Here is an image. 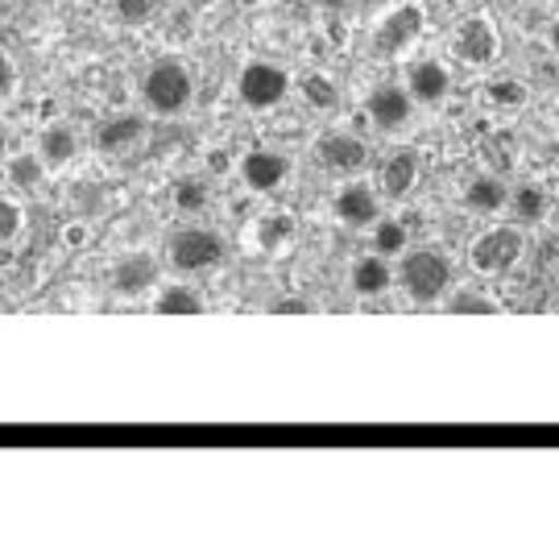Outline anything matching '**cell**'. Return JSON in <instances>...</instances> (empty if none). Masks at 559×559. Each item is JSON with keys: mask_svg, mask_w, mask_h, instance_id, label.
Returning <instances> with one entry per match:
<instances>
[{"mask_svg": "<svg viewBox=\"0 0 559 559\" xmlns=\"http://www.w3.org/2000/svg\"><path fill=\"white\" fill-rule=\"evenodd\" d=\"M191 96H195V80H191V71L179 59L154 62L145 71V80H141V100L158 117H179L182 108L191 104Z\"/></svg>", "mask_w": 559, "mask_h": 559, "instance_id": "obj_1", "label": "cell"}, {"mask_svg": "<svg viewBox=\"0 0 559 559\" xmlns=\"http://www.w3.org/2000/svg\"><path fill=\"white\" fill-rule=\"evenodd\" d=\"M402 286L415 302H436L452 286V261L440 249H411L402 261Z\"/></svg>", "mask_w": 559, "mask_h": 559, "instance_id": "obj_2", "label": "cell"}, {"mask_svg": "<svg viewBox=\"0 0 559 559\" xmlns=\"http://www.w3.org/2000/svg\"><path fill=\"white\" fill-rule=\"evenodd\" d=\"M522 253H526V237H522V228H485V233L468 245V261H473V270H477V274H489V278L510 274V270L522 261Z\"/></svg>", "mask_w": 559, "mask_h": 559, "instance_id": "obj_3", "label": "cell"}, {"mask_svg": "<svg viewBox=\"0 0 559 559\" xmlns=\"http://www.w3.org/2000/svg\"><path fill=\"white\" fill-rule=\"evenodd\" d=\"M237 96L249 112H270L290 96V75L282 71L278 62H249L237 80Z\"/></svg>", "mask_w": 559, "mask_h": 559, "instance_id": "obj_4", "label": "cell"}, {"mask_svg": "<svg viewBox=\"0 0 559 559\" xmlns=\"http://www.w3.org/2000/svg\"><path fill=\"white\" fill-rule=\"evenodd\" d=\"M423 25H427L423 4H394L378 21V29H373V50H378L381 59H399L402 50H411L419 41Z\"/></svg>", "mask_w": 559, "mask_h": 559, "instance_id": "obj_5", "label": "cell"}, {"mask_svg": "<svg viewBox=\"0 0 559 559\" xmlns=\"http://www.w3.org/2000/svg\"><path fill=\"white\" fill-rule=\"evenodd\" d=\"M170 261H175L179 274L216 270L224 261V237L212 228H182L179 237L170 240Z\"/></svg>", "mask_w": 559, "mask_h": 559, "instance_id": "obj_6", "label": "cell"}, {"mask_svg": "<svg viewBox=\"0 0 559 559\" xmlns=\"http://www.w3.org/2000/svg\"><path fill=\"white\" fill-rule=\"evenodd\" d=\"M452 50H456V59L468 62V67H489V62H498V55H501L498 25L489 17H464L456 25Z\"/></svg>", "mask_w": 559, "mask_h": 559, "instance_id": "obj_7", "label": "cell"}, {"mask_svg": "<svg viewBox=\"0 0 559 559\" xmlns=\"http://www.w3.org/2000/svg\"><path fill=\"white\" fill-rule=\"evenodd\" d=\"M365 112H369V120L378 124L381 133H399V129H406L411 112H415V100H411V92L402 83H378L369 92Z\"/></svg>", "mask_w": 559, "mask_h": 559, "instance_id": "obj_8", "label": "cell"}, {"mask_svg": "<svg viewBox=\"0 0 559 559\" xmlns=\"http://www.w3.org/2000/svg\"><path fill=\"white\" fill-rule=\"evenodd\" d=\"M316 158L332 175H360L369 166V145L353 133H328L316 141Z\"/></svg>", "mask_w": 559, "mask_h": 559, "instance_id": "obj_9", "label": "cell"}, {"mask_svg": "<svg viewBox=\"0 0 559 559\" xmlns=\"http://www.w3.org/2000/svg\"><path fill=\"white\" fill-rule=\"evenodd\" d=\"M290 175V158L278 154V150H249L245 158H240V179L249 191H278L282 182Z\"/></svg>", "mask_w": 559, "mask_h": 559, "instance_id": "obj_10", "label": "cell"}, {"mask_svg": "<svg viewBox=\"0 0 559 559\" xmlns=\"http://www.w3.org/2000/svg\"><path fill=\"white\" fill-rule=\"evenodd\" d=\"M448 87H452V75H448V67H443L440 59L411 62V71H406V92H411L415 104H440L443 96H448Z\"/></svg>", "mask_w": 559, "mask_h": 559, "instance_id": "obj_11", "label": "cell"}, {"mask_svg": "<svg viewBox=\"0 0 559 559\" xmlns=\"http://www.w3.org/2000/svg\"><path fill=\"white\" fill-rule=\"evenodd\" d=\"M381 216L378 207V195H373V187H365V182H344L336 191V221L348 224V228H369V224Z\"/></svg>", "mask_w": 559, "mask_h": 559, "instance_id": "obj_12", "label": "cell"}, {"mask_svg": "<svg viewBox=\"0 0 559 559\" xmlns=\"http://www.w3.org/2000/svg\"><path fill=\"white\" fill-rule=\"evenodd\" d=\"M415 182H419V154L415 150H394L390 158L381 162V175H378L381 195L406 200L415 191Z\"/></svg>", "mask_w": 559, "mask_h": 559, "instance_id": "obj_13", "label": "cell"}, {"mask_svg": "<svg viewBox=\"0 0 559 559\" xmlns=\"http://www.w3.org/2000/svg\"><path fill=\"white\" fill-rule=\"evenodd\" d=\"M158 282V261L150 258V253H124V258L112 265V286H117V295H145L150 286Z\"/></svg>", "mask_w": 559, "mask_h": 559, "instance_id": "obj_14", "label": "cell"}, {"mask_svg": "<svg viewBox=\"0 0 559 559\" xmlns=\"http://www.w3.org/2000/svg\"><path fill=\"white\" fill-rule=\"evenodd\" d=\"M141 133H145V120L138 112H120V117H108L96 129V145H100L104 154H120V150L138 145Z\"/></svg>", "mask_w": 559, "mask_h": 559, "instance_id": "obj_15", "label": "cell"}, {"mask_svg": "<svg viewBox=\"0 0 559 559\" xmlns=\"http://www.w3.org/2000/svg\"><path fill=\"white\" fill-rule=\"evenodd\" d=\"M510 200V187L493 175H477V179L464 187V207L477 212V216H498L501 207Z\"/></svg>", "mask_w": 559, "mask_h": 559, "instance_id": "obj_16", "label": "cell"}, {"mask_svg": "<svg viewBox=\"0 0 559 559\" xmlns=\"http://www.w3.org/2000/svg\"><path fill=\"white\" fill-rule=\"evenodd\" d=\"M348 282H353V290H357L360 299H378V295L390 290L394 274H390V261L381 258V253H369V258H360L353 265V278Z\"/></svg>", "mask_w": 559, "mask_h": 559, "instance_id": "obj_17", "label": "cell"}, {"mask_svg": "<svg viewBox=\"0 0 559 559\" xmlns=\"http://www.w3.org/2000/svg\"><path fill=\"white\" fill-rule=\"evenodd\" d=\"M41 162L46 166H67V162L75 158V150H80V138H75V129L71 124H62V120H55V124H46L41 129Z\"/></svg>", "mask_w": 559, "mask_h": 559, "instance_id": "obj_18", "label": "cell"}, {"mask_svg": "<svg viewBox=\"0 0 559 559\" xmlns=\"http://www.w3.org/2000/svg\"><path fill=\"white\" fill-rule=\"evenodd\" d=\"M510 207H514V221L519 224H539L547 216V191H543L539 182H522L510 191Z\"/></svg>", "mask_w": 559, "mask_h": 559, "instance_id": "obj_19", "label": "cell"}, {"mask_svg": "<svg viewBox=\"0 0 559 559\" xmlns=\"http://www.w3.org/2000/svg\"><path fill=\"white\" fill-rule=\"evenodd\" d=\"M154 311L158 316H203V299L200 290L175 282V286H162V295L154 299Z\"/></svg>", "mask_w": 559, "mask_h": 559, "instance_id": "obj_20", "label": "cell"}, {"mask_svg": "<svg viewBox=\"0 0 559 559\" xmlns=\"http://www.w3.org/2000/svg\"><path fill=\"white\" fill-rule=\"evenodd\" d=\"M295 237V216L290 212H265L258 221V245L265 253H278L282 245H290Z\"/></svg>", "mask_w": 559, "mask_h": 559, "instance_id": "obj_21", "label": "cell"}, {"mask_svg": "<svg viewBox=\"0 0 559 559\" xmlns=\"http://www.w3.org/2000/svg\"><path fill=\"white\" fill-rule=\"evenodd\" d=\"M170 195H175V207H179L182 216H200L203 207L212 203V187H207V179L187 175V179H179L170 187Z\"/></svg>", "mask_w": 559, "mask_h": 559, "instance_id": "obj_22", "label": "cell"}, {"mask_svg": "<svg viewBox=\"0 0 559 559\" xmlns=\"http://www.w3.org/2000/svg\"><path fill=\"white\" fill-rule=\"evenodd\" d=\"M373 253H381V258H399V253H406V228H402L399 221H373Z\"/></svg>", "mask_w": 559, "mask_h": 559, "instance_id": "obj_23", "label": "cell"}, {"mask_svg": "<svg viewBox=\"0 0 559 559\" xmlns=\"http://www.w3.org/2000/svg\"><path fill=\"white\" fill-rule=\"evenodd\" d=\"M302 96H307V104L316 108V112H332L340 104V87L328 75H307L302 80Z\"/></svg>", "mask_w": 559, "mask_h": 559, "instance_id": "obj_24", "label": "cell"}, {"mask_svg": "<svg viewBox=\"0 0 559 559\" xmlns=\"http://www.w3.org/2000/svg\"><path fill=\"white\" fill-rule=\"evenodd\" d=\"M41 175H46V162L38 154H17V158L9 162V182L21 187V191H29V187H38Z\"/></svg>", "mask_w": 559, "mask_h": 559, "instance_id": "obj_25", "label": "cell"}, {"mask_svg": "<svg viewBox=\"0 0 559 559\" xmlns=\"http://www.w3.org/2000/svg\"><path fill=\"white\" fill-rule=\"evenodd\" d=\"M485 100L498 108H522L526 104V87L519 80H489L485 83Z\"/></svg>", "mask_w": 559, "mask_h": 559, "instance_id": "obj_26", "label": "cell"}, {"mask_svg": "<svg viewBox=\"0 0 559 559\" xmlns=\"http://www.w3.org/2000/svg\"><path fill=\"white\" fill-rule=\"evenodd\" d=\"M112 4H117V17L124 25H145L158 13V0H112Z\"/></svg>", "mask_w": 559, "mask_h": 559, "instance_id": "obj_27", "label": "cell"}, {"mask_svg": "<svg viewBox=\"0 0 559 559\" xmlns=\"http://www.w3.org/2000/svg\"><path fill=\"white\" fill-rule=\"evenodd\" d=\"M21 224H25V216H21V207L9 195H0V240H13L21 233Z\"/></svg>", "mask_w": 559, "mask_h": 559, "instance_id": "obj_28", "label": "cell"}, {"mask_svg": "<svg viewBox=\"0 0 559 559\" xmlns=\"http://www.w3.org/2000/svg\"><path fill=\"white\" fill-rule=\"evenodd\" d=\"M452 311H456V316H473V311L489 316V311H501V307L493 299H480V295H473V290H464V295L452 302Z\"/></svg>", "mask_w": 559, "mask_h": 559, "instance_id": "obj_29", "label": "cell"}, {"mask_svg": "<svg viewBox=\"0 0 559 559\" xmlns=\"http://www.w3.org/2000/svg\"><path fill=\"white\" fill-rule=\"evenodd\" d=\"M13 83H17V71H13V59L0 50V96H9L13 92Z\"/></svg>", "mask_w": 559, "mask_h": 559, "instance_id": "obj_30", "label": "cell"}, {"mask_svg": "<svg viewBox=\"0 0 559 559\" xmlns=\"http://www.w3.org/2000/svg\"><path fill=\"white\" fill-rule=\"evenodd\" d=\"M316 307L311 302H302V299H282L274 302V316H311Z\"/></svg>", "mask_w": 559, "mask_h": 559, "instance_id": "obj_31", "label": "cell"}, {"mask_svg": "<svg viewBox=\"0 0 559 559\" xmlns=\"http://www.w3.org/2000/svg\"><path fill=\"white\" fill-rule=\"evenodd\" d=\"M207 166H212V175H224L233 162H228V154H224V150H212V154H207Z\"/></svg>", "mask_w": 559, "mask_h": 559, "instance_id": "obj_32", "label": "cell"}, {"mask_svg": "<svg viewBox=\"0 0 559 559\" xmlns=\"http://www.w3.org/2000/svg\"><path fill=\"white\" fill-rule=\"evenodd\" d=\"M83 240H87V228H83V224H71V228H67V245H83Z\"/></svg>", "mask_w": 559, "mask_h": 559, "instance_id": "obj_33", "label": "cell"}, {"mask_svg": "<svg viewBox=\"0 0 559 559\" xmlns=\"http://www.w3.org/2000/svg\"><path fill=\"white\" fill-rule=\"evenodd\" d=\"M320 9H328V13H344L348 9V0H316Z\"/></svg>", "mask_w": 559, "mask_h": 559, "instance_id": "obj_34", "label": "cell"}, {"mask_svg": "<svg viewBox=\"0 0 559 559\" xmlns=\"http://www.w3.org/2000/svg\"><path fill=\"white\" fill-rule=\"evenodd\" d=\"M547 41H551V50H556V55H559V21H556V25H551V29H547Z\"/></svg>", "mask_w": 559, "mask_h": 559, "instance_id": "obj_35", "label": "cell"}, {"mask_svg": "<svg viewBox=\"0 0 559 559\" xmlns=\"http://www.w3.org/2000/svg\"><path fill=\"white\" fill-rule=\"evenodd\" d=\"M216 0H187V9H195V13H203V9H212Z\"/></svg>", "mask_w": 559, "mask_h": 559, "instance_id": "obj_36", "label": "cell"}, {"mask_svg": "<svg viewBox=\"0 0 559 559\" xmlns=\"http://www.w3.org/2000/svg\"><path fill=\"white\" fill-rule=\"evenodd\" d=\"M9 154V138H4V129H0V158Z\"/></svg>", "mask_w": 559, "mask_h": 559, "instance_id": "obj_37", "label": "cell"}, {"mask_svg": "<svg viewBox=\"0 0 559 559\" xmlns=\"http://www.w3.org/2000/svg\"><path fill=\"white\" fill-rule=\"evenodd\" d=\"M556 290H559V282H556Z\"/></svg>", "mask_w": 559, "mask_h": 559, "instance_id": "obj_38", "label": "cell"}, {"mask_svg": "<svg viewBox=\"0 0 559 559\" xmlns=\"http://www.w3.org/2000/svg\"><path fill=\"white\" fill-rule=\"evenodd\" d=\"M556 4H559V0H556Z\"/></svg>", "mask_w": 559, "mask_h": 559, "instance_id": "obj_39", "label": "cell"}]
</instances>
